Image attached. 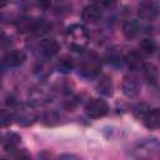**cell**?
<instances>
[{"mask_svg":"<svg viewBox=\"0 0 160 160\" xmlns=\"http://www.w3.org/2000/svg\"><path fill=\"white\" fill-rule=\"evenodd\" d=\"M66 42L68 46L75 51H81L85 49L88 40H89V34L86 31V29L80 25V24H74L68 28L66 34Z\"/></svg>","mask_w":160,"mask_h":160,"instance_id":"1","label":"cell"},{"mask_svg":"<svg viewBox=\"0 0 160 160\" xmlns=\"http://www.w3.org/2000/svg\"><path fill=\"white\" fill-rule=\"evenodd\" d=\"M100 70H101V62L94 52L86 54L79 64V75L86 79H92L98 76L100 74Z\"/></svg>","mask_w":160,"mask_h":160,"instance_id":"2","label":"cell"},{"mask_svg":"<svg viewBox=\"0 0 160 160\" xmlns=\"http://www.w3.org/2000/svg\"><path fill=\"white\" fill-rule=\"evenodd\" d=\"M108 111H109V106L101 99H91L85 106V112L91 119H100L105 116Z\"/></svg>","mask_w":160,"mask_h":160,"instance_id":"3","label":"cell"},{"mask_svg":"<svg viewBox=\"0 0 160 160\" xmlns=\"http://www.w3.org/2000/svg\"><path fill=\"white\" fill-rule=\"evenodd\" d=\"M26 60V54L21 49H12L8 51L2 58V64L8 68H16L24 64Z\"/></svg>","mask_w":160,"mask_h":160,"instance_id":"4","label":"cell"},{"mask_svg":"<svg viewBox=\"0 0 160 160\" xmlns=\"http://www.w3.org/2000/svg\"><path fill=\"white\" fill-rule=\"evenodd\" d=\"M159 14V6L154 1H142L138 6V15L142 20H154Z\"/></svg>","mask_w":160,"mask_h":160,"instance_id":"5","label":"cell"},{"mask_svg":"<svg viewBox=\"0 0 160 160\" xmlns=\"http://www.w3.org/2000/svg\"><path fill=\"white\" fill-rule=\"evenodd\" d=\"M121 89H122V92H124L125 96H128V98H135L140 92V82H139V80L135 76L126 75L122 79Z\"/></svg>","mask_w":160,"mask_h":160,"instance_id":"6","label":"cell"},{"mask_svg":"<svg viewBox=\"0 0 160 160\" xmlns=\"http://www.w3.org/2000/svg\"><path fill=\"white\" fill-rule=\"evenodd\" d=\"M102 15V9L99 4H89L82 9L81 18L86 22H96Z\"/></svg>","mask_w":160,"mask_h":160,"instance_id":"7","label":"cell"},{"mask_svg":"<svg viewBox=\"0 0 160 160\" xmlns=\"http://www.w3.org/2000/svg\"><path fill=\"white\" fill-rule=\"evenodd\" d=\"M40 51L44 56L46 58H51L54 55H56L59 52V42L55 39H44L40 42Z\"/></svg>","mask_w":160,"mask_h":160,"instance_id":"8","label":"cell"},{"mask_svg":"<svg viewBox=\"0 0 160 160\" xmlns=\"http://www.w3.org/2000/svg\"><path fill=\"white\" fill-rule=\"evenodd\" d=\"M124 61H125V64L128 65V68L131 69V70H140V69H142L144 65H145V62H144L141 55H140L138 51H129V52L125 55Z\"/></svg>","mask_w":160,"mask_h":160,"instance_id":"9","label":"cell"},{"mask_svg":"<svg viewBox=\"0 0 160 160\" xmlns=\"http://www.w3.org/2000/svg\"><path fill=\"white\" fill-rule=\"evenodd\" d=\"M74 68V59L70 55H61L56 62V70L61 74L71 72Z\"/></svg>","mask_w":160,"mask_h":160,"instance_id":"10","label":"cell"},{"mask_svg":"<svg viewBox=\"0 0 160 160\" xmlns=\"http://www.w3.org/2000/svg\"><path fill=\"white\" fill-rule=\"evenodd\" d=\"M142 70H144L145 79L148 80L149 84L155 85V84L159 81L160 72H159V69H158L154 64H145L144 68H142Z\"/></svg>","mask_w":160,"mask_h":160,"instance_id":"11","label":"cell"},{"mask_svg":"<svg viewBox=\"0 0 160 160\" xmlns=\"http://www.w3.org/2000/svg\"><path fill=\"white\" fill-rule=\"evenodd\" d=\"M98 90H99V92H101L105 96H111L112 92H114V86H112L111 78L108 76V75L101 76L99 82H98Z\"/></svg>","mask_w":160,"mask_h":160,"instance_id":"12","label":"cell"},{"mask_svg":"<svg viewBox=\"0 0 160 160\" xmlns=\"http://www.w3.org/2000/svg\"><path fill=\"white\" fill-rule=\"evenodd\" d=\"M144 124L150 129L159 128L160 126V108L151 109L149 114L146 115V118L144 119Z\"/></svg>","mask_w":160,"mask_h":160,"instance_id":"13","label":"cell"},{"mask_svg":"<svg viewBox=\"0 0 160 160\" xmlns=\"http://www.w3.org/2000/svg\"><path fill=\"white\" fill-rule=\"evenodd\" d=\"M138 32H139V25H138V22L135 20H128V21L124 22V25H122V34H124V36L126 39L131 40V39L136 38Z\"/></svg>","mask_w":160,"mask_h":160,"instance_id":"14","label":"cell"},{"mask_svg":"<svg viewBox=\"0 0 160 160\" xmlns=\"http://www.w3.org/2000/svg\"><path fill=\"white\" fill-rule=\"evenodd\" d=\"M50 24L44 20V19H38L34 21V25H32V31L36 34V35H45L46 32H49L50 30Z\"/></svg>","mask_w":160,"mask_h":160,"instance_id":"15","label":"cell"},{"mask_svg":"<svg viewBox=\"0 0 160 160\" xmlns=\"http://www.w3.org/2000/svg\"><path fill=\"white\" fill-rule=\"evenodd\" d=\"M139 49H140V52L145 54V55H151L154 54V51L156 50V45L154 42V40L149 39V38H145L140 41L139 44Z\"/></svg>","mask_w":160,"mask_h":160,"instance_id":"16","label":"cell"},{"mask_svg":"<svg viewBox=\"0 0 160 160\" xmlns=\"http://www.w3.org/2000/svg\"><path fill=\"white\" fill-rule=\"evenodd\" d=\"M19 141H20V138H19L16 134H6V135L4 136L2 145H4L5 150L12 151V150H15V148L18 146Z\"/></svg>","mask_w":160,"mask_h":160,"instance_id":"17","label":"cell"},{"mask_svg":"<svg viewBox=\"0 0 160 160\" xmlns=\"http://www.w3.org/2000/svg\"><path fill=\"white\" fill-rule=\"evenodd\" d=\"M51 71H52V66L46 61L38 64V66L35 68V75L38 78H41V79L48 78L51 74Z\"/></svg>","mask_w":160,"mask_h":160,"instance_id":"18","label":"cell"},{"mask_svg":"<svg viewBox=\"0 0 160 160\" xmlns=\"http://www.w3.org/2000/svg\"><path fill=\"white\" fill-rule=\"evenodd\" d=\"M19 124L24 125V126H28L30 124L34 122L35 120V115L30 111V110H26V109H22L20 110V114H19Z\"/></svg>","mask_w":160,"mask_h":160,"instance_id":"19","label":"cell"},{"mask_svg":"<svg viewBox=\"0 0 160 160\" xmlns=\"http://www.w3.org/2000/svg\"><path fill=\"white\" fill-rule=\"evenodd\" d=\"M149 111H150V108H149V105L148 104H145V102H139L135 108H134V115L138 118V119H145L146 118V115L149 114Z\"/></svg>","mask_w":160,"mask_h":160,"instance_id":"20","label":"cell"},{"mask_svg":"<svg viewBox=\"0 0 160 160\" xmlns=\"http://www.w3.org/2000/svg\"><path fill=\"white\" fill-rule=\"evenodd\" d=\"M41 120H42V122H44L45 125L52 126V125H55V124L59 122V115H58L56 111H48V112H45V114L42 115Z\"/></svg>","mask_w":160,"mask_h":160,"instance_id":"21","label":"cell"},{"mask_svg":"<svg viewBox=\"0 0 160 160\" xmlns=\"http://www.w3.org/2000/svg\"><path fill=\"white\" fill-rule=\"evenodd\" d=\"M14 118V114L10 112V110H2L1 111V126H8L9 124H11V120Z\"/></svg>","mask_w":160,"mask_h":160,"instance_id":"22","label":"cell"},{"mask_svg":"<svg viewBox=\"0 0 160 160\" xmlns=\"http://www.w3.org/2000/svg\"><path fill=\"white\" fill-rule=\"evenodd\" d=\"M15 160H31V159H30V155L28 154L26 150H20L16 152Z\"/></svg>","mask_w":160,"mask_h":160,"instance_id":"23","label":"cell"},{"mask_svg":"<svg viewBox=\"0 0 160 160\" xmlns=\"http://www.w3.org/2000/svg\"><path fill=\"white\" fill-rule=\"evenodd\" d=\"M72 159H74V156H69V155H66V156H62V158H61V159H59V160H72ZM75 160H79V159L76 158Z\"/></svg>","mask_w":160,"mask_h":160,"instance_id":"24","label":"cell"},{"mask_svg":"<svg viewBox=\"0 0 160 160\" xmlns=\"http://www.w3.org/2000/svg\"><path fill=\"white\" fill-rule=\"evenodd\" d=\"M159 58H160V56H159Z\"/></svg>","mask_w":160,"mask_h":160,"instance_id":"25","label":"cell"},{"mask_svg":"<svg viewBox=\"0 0 160 160\" xmlns=\"http://www.w3.org/2000/svg\"><path fill=\"white\" fill-rule=\"evenodd\" d=\"M2 160H4V159H2Z\"/></svg>","mask_w":160,"mask_h":160,"instance_id":"26","label":"cell"}]
</instances>
